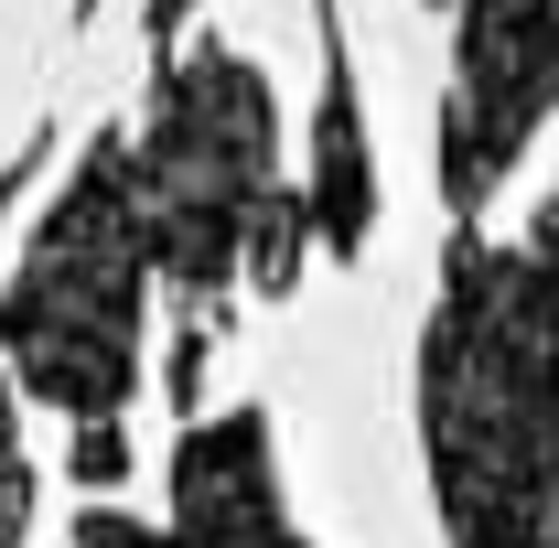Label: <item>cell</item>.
Instances as JSON below:
<instances>
[{"instance_id": "7a4b0ae2", "label": "cell", "mask_w": 559, "mask_h": 548, "mask_svg": "<svg viewBox=\"0 0 559 548\" xmlns=\"http://www.w3.org/2000/svg\"><path fill=\"white\" fill-rule=\"evenodd\" d=\"M140 290H151V237H140V205H130V140L108 130L75 162V183L44 205L22 279L0 290V377L75 419V474L86 484L130 474L119 409L140 388Z\"/></svg>"}, {"instance_id": "52a82bcc", "label": "cell", "mask_w": 559, "mask_h": 548, "mask_svg": "<svg viewBox=\"0 0 559 548\" xmlns=\"http://www.w3.org/2000/svg\"><path fill=\"white\" fill-rule=\"evenodd\" d=\"M516 248H527V259H538V270L559 279V183H549V205H538V226H527V237H516Z\"/></svg>"}, {"instance_id": "8992f818", "label": "cell", "mask_w": 559, "mask_h": 548, "mask_svg": "<svg viewBox=\"0 0 559 548\" xmlns=\"http://www.w3.org/2000/svg\"><path fill=\"white\" fill-rule=\"evenodd\" d=\"M33 527V463H22V419H11V377H0V548Z\"/></svg>"}, {"instance_id": "6da1fadb", "label": "cell", "mask_w": 559, "mask_h": 548, "mask_svg": "<svg viewBox=\"0 0 559 548\" xmlns=\"http://www.w3.org/2000/svg\"><path fill=\"white\" fill-rule=\"evenodd\" d=\"M419 452L452 548H559V279L463 237L419 334Z\"/></svg>"}, {"instance_id": "5b68a950", "label": "cell", "mask_w": 559, "mask_h": 548, "mask_svg": "<svg viewBox=\"0 0 559 548\" xmlns=\"http://www.w3.org/2000/svg\"><path fill=\"white\" fill-rule=\"evenodd\" d=\"M75 548H301L290 505H280V463H270V419L226 409L194 419L173 441V527H140V516H86Z\"/></svg>"}, {"instance_id": "3957f363", "label": "cell", "mask_w": 559, "mask_h": 548, "mask_svg": "<svg viewBox=\"0 0 559 548\" xmlns=\"http://www.w3.org/2000/svg\"><path fill=\"white\" fill-rule=\"evenodd\" d=\"M130 205L151 237V270L173 290L215 301L259 215H270V86L248 55L194 44L151 75V119L130 140Z\"/></svg>"}, {"instance_id": "277c9868", "label": "cell", "mask_w": 559, "mask_h": 548, "mask_svg": "<svg viewBox=\"0 0 559 548\" xmlns=\"http://www.w3.org/2000/svg\"><path fill=\"white\" fill-rule=\"evenodd\" d=\"M452 97H441V205L485 215V194L516 172V151L559 108V0H452Z\"/></svg>"}, {"instance_id": "ba28073f", "label": "cell", "mask_w": 559, "mask_h": 548, "mask_svg": "<svg viewBox=\"0 0 559 548\" xmlns=\"http://www.w3.org/2000/svg\"><path fill=\"white\" fill-rule=\"evenodd\" d=\"M11 183H22V172H0V194H11Z\"/></svg>"}]
</instances>
